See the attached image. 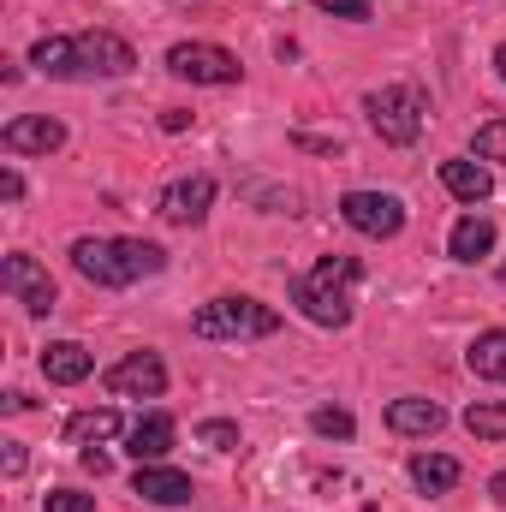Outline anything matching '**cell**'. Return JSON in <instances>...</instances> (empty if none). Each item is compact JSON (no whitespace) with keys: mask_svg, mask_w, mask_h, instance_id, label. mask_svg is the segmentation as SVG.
<instances>
[{"mask_svg":"<svg viewBox=\"0 0 506 512\" xmlns=\"http://www.w3.org/2000/svg\"><path fill=\"white\" fill-rule=\"evenodd\" d=\"M441 423H447V411H441L435 399H393V405H387V429H393V435H423V441H429Z\"/></svg>","mask_w":506,"mask_h":512,"instance_id":"obj_14","label":"cell"},{"mask_svg":"<svg viewBox=\"0 0 506 512\" xmlns=\"http://www.w3.org/2000/svg\"><path fill=\"white\" fill-rule=\"evenodd\" d=\"M340 221L364 239H399L405 233V203L393 191H346L340 197Z\"/></svg>","mask_w":506,"mask_h":512,"instance_id":"obj_7","label":"cell"},{"mask_svg":"<svg viewBox=\"0 0 506 512\" xmlns=\"http://www.w3.org/2000/svg\"><path fill=\"white\" fill-rule=\"evenodd\" d=\"M173 435H179V423L167 417V411H149V417H137L126 435V453L137 465H155V459H167L173 453Z\"/></svg>","mask_w":506,"mask_h":512,"instance_id":"obj_13","label":"cell"},{"mask_svg":"<svg viewBox=\"0 0 506 512\" xmlns=\"http://www.w3.org/2000/svg\"><path fill=\"white\" fill-rule=\"evenodd\" d=\"M0 292L18 298L30 316H48V310H54V280H48V268H42L36 256H24V251H12L6 262H0Z\"/></svg>","mask_w":506,"mask_h":512,"instance_id":"obj_8","label":"cell"},{"mask_svg":"<svg viewBox=\"0 0 506 512\" xmlns=\"http://www.w3.org/2000/svg\"><path fill=\"white\" fill-rule=\"evenodd\" d=\"M0 143H6V155H54L66 143V126L48 114H18V120H6Z\"/></svg>","mask_w":506,"mask_h":512,"instance_id":"obj_11","label":"cell"},{"mask_svg":"<svg viewBox=\"0 0 506 512\" xmlns=\"http://www.w3.org/2000/svg\"><path fill=\"white\" fill-rule=\"evenodd\" d=\"M131 495H143V501H155V507H185V501L197 495V483H191L185 471H173V465H137Z\"/></svg>","mask_w":506,"mask_h":512,"instance_id":"obj_12","label":"cell"},{"mask_svg":"<svg viewBox=\"0 0 506 512\" xmlns=\"http://www.w3.org/2000/svg\"><path fill=\"white\" fill-rule=\"evenodd\" d=\"M120 429H126V423H120L114 405H96V411H72V417H66V441H72V447H90V441L102 447V441H114Z\"/></svg>","mask_w":506,"mask_h":512,"instance_id":"obj_17","label":"cell"},{"mask_svg":"<svg viewBox=\"0 0 506 512\" xmlns=\"http://www.w3.org/2000/svg\"><path fill=\"white\" fill-rule=\"evenodd\" d=\"M191 126V114H185V108H167V114H161V131H185Z\"/></svg>","mask_w":506,"mask_h":512,"instance_id":"obj_28","label":"cell"},{"mask_svg":"<svg viewBox=\"0 0 506 512\" xmlns=\"http://www.w3.org/2000/svg\"><path fill=\"white\" fill-rule=\"evenodd\" d=\"M24 471V447L18 441H6V477H18Z\"/></svg>","mask_w":506,"mask_h":512,"instance_id":"obj_29","label":"cell"},{"mask_svg":"<svg viewBox=\"0 0 506 512\" xmlns=\"http://www.w3.org/2000/svg\"><path fill=\"white\" fill-rule=\"evenodd\" d=\"M197 441H203V447H215V453H239V423L209 417V423H197Z\"/></svg>","mask_w":506,"mask_h":512,"instance_id":"obj_23","label":"cell"},{"mask_svg":"<svg viewBox=\"0 0 506 512\" xmlns=\"http://www.w3.org/2000/svg\"><path fill=\"white\" fill-rule=\"evenodd\" d=\"M310 429H316L322 441H352V435H358V423H352L346 405H322V411H310Z\"/></svg>","mask_w":506,"mask_h":512,"instance_id":"obj_22","label":"cell"},{"mask_svg":"<svg viewBox=\"0 0 506 512\" xmlns=\"http://www.w3.org/2000/svg\"><path fill=\"white\" fill-rule=\"evenodd\" d=\"M441 185L459 197V203H489V191H495V179H489V167L483 161H441Z\"/></svg>","mask_w":506,"mask_h":512,"instance_id":"obj_16","label":"cell"},{"mask_svg":"<svg viewBox=\"0 0 506 512\" xmlns=\"http://www.w3.org/2000/svg\"><path fill=\"white\" fill-rule=\"evenodd\" d=\"M316 6L334 18H370V0H316Z\"/></svg>","mask_w":506,"mask_h":512,"instance_id":"obj_26","label":"cell"},{"mask_svg":"<svg viewBox=\"0 0 506 512\" xmlns=\"http://www.w3.org/2000/svg\"><path fill=\"white\" fill-rule=\"evenodd\" d=\"M364 280V262L346 251L322 256L310 274H298L292 280V304L316 322V328H346L352 322V286Z\"/></svg>","mask_w":506,"mask_h":512,"instance_id":"obj_3","label":"cell"},{"mask_svg":"<svg viewBox=\"0 0 506 512\" xmlns=\"http://www.w3.org/2000/svg\"><path fill=\"white\" fill-rule=\"evenodd\" d=\"M191 334L197 340H268V334H280V316L268 310V304H256V298H209L197 316H191Z\"/></svg>","mask_w":506,"mask_h":512,"instance_id":"obj_4","label":"cell"},{"mask_svg":"<svg viewBox=\"0 0 506 512\" xmlns=\"http://www.w3.org/2000/svg\"><path fill=\"white\" fill-rule=\"evenodd\" d=\"M489 495H495V501L506 507V471H495V483H489Z\"/></svg>","mask_w":506,"mask_h":512,"instance_id":"obj_31","label":"cell"},{"mask_svg":"<svg viewBox=\"0 0 506 512\" xmlns=\"http://www.w3.org/2000/svg\"><path fill=\"white\" fill-rule=\"evenodd\" d=\"M167 72L185 78V84H215V90H227V84L245 78L239 54L221 48V42H179V48H167Z\"/></svg>","mask_w":506,"mask_h":512,"instance_id":"obj_6","label":"cell"},{"mask_svg":"<svg viewBox=\"0 0 506 512\" xmlns=\"http://www.w3.org/2000/svg\"><path fill=\"white\" fill-rule=\"evenodd\" d=\"M411 483H417L423 495H447V489L459 483V459H447V453H417V459H411Z\"/></svg>","mask_w":506,"mask_h":512,"instance_id":"obj_20","label":"cell"},{"mask_svg":"<svg viewBox=\"0 0 506 512\" xmlns=\"http://www.w3.org/2000/svg\"><path fill=\"white\" fill-rule=\"evenodd\" d=\"M102 387H108L114 399H161V393H167V364H161L155 352H131V358H120V364L102 376Z\"/></svg>","mask_w":506,"mask_h":512,"instance_id":"obj_10","label":"cell"},{"mask_svg":"<svg viewBox=\"0 0 506 512\" xmlns=\"http://www.w3.org/2000/svg\"><path fill=\"white\" fill-rule=\"evenodd\" d=\"M501 280H506V268H501Z\"/></svg>","mask_w":506,"mask_h":512,"instance_id":"obj_33","label":"cell"},{"mask_svg":"<svg viewBox=\"0 0 506 512\" xmlns=\"http://www.w3.org/2000/svg\"><path fill=\"white\" fill-rule=\"evenodd\" d=\"M90 370H96V358H90L78 340H54V346H42V376H48V382L72 387V382H84Z\"/></svg>","mask_w":506,"mask_h":512,"instance_id":"obj_15","label":"cell"},{"mask_svg":"<svg viewBox=\"0 0 506 512\" xmlns=\"http://www.w3.org/2000/svg\"><path fill=\"white\" fill-rule=\"evenodd\" d=\"M42 507L48 512H96V495H84V489H54V495H42Z\"/></svg>","mask_w":506,"mask_h":512,"instance_id":"obj_25","label":"cell"},{"mask_svg":"<svg viewBox=\"0 0 506 512\" xmlns=\"http://www.w3.org/2000/svg\"><path fill=\"white\" fill-rule=\"evenodd\" d=\"M364 114H370V126H376L381 143L411 149V143L423 137L429 102H423V90H417V84H381V90H370V96H364Z\"/></svg>","mask_w":506,"mask_h":512,"instance_id":"obj_5","label":"cell"},{"mask_svg":"<svg viewBox=\"0 0 506 512\" xmlns=\"http://www.w3.org/2000/svg\"><path fill=\"white\" fill-rule=\"evenodd\" d=\"M84 471H96V477H108V453H96V447H84Z\"/></svg>","mask_w":506,"mask_h":512,"instance_id":"obj_30","label":"cell"},{"mask_svg":"<svg viewBox=\"0 0 506 512\" xmlns=\"http://www.w3.org/2000/svg\"><path fill=\"white\" fill-rule=\"evenodd\" d=\"M209 203H215V179H209V173H185V179L161 185L155 215H161L167 227H197V221L209 215Z\"/></svg>","mask_w":506,"mask_h":512,"instance_id":"obj_9","label":"cell"},{"mask_svg":"<svg viewBox=\"0 0 506 512\" xmlns=\"http://www.w3.org/2000/svg\"><path fill=\"white\" fill-rule=\"evenodd\" d=\"M30 66L48 78H66V84H96V78H126L137 54L114 30H72V36H42L30 48Z\"/></svg>","mask_w":506,"mask_h":512,"instance_id":"obj_1","label":"cell"},{"mask_svg":"<svg viewBox=\"0 0 506 512\" xmlns=\"http://www.w3.org/2000/svg\"><path fill=\"white\" fill-rule=\"evenodd\" d=\"M465 364H471V376H483V382H501V387H506V328L477 334V340H471V352H465Z\"/></svg>","mask_w":506,"mask_h":512,"instance_id":"obj_19","label":"cell"},{"mask_svg":"<svg viewBox=\"0 0 506 512\" xmlns=\"http://www.w3.org/2000/svg\"><path fill=\"white\" fill-rule=\"evenodd\" d=\"M495 78H506V42L495 48Z\"/></svg>","mask_w":506,"mask_h":512,"instance_id":"obj_32","label":"cell"},{"mask_svg":"<svg viewBox=\"0 0 506 512\" xmlns=\"http://www.w3.org/2000/svg\"><path fill=\"white\" fill-rule=\"evenodd\" d=\"M495 251V221L489 215H465L453 233H447V256L453 262H477V256Z\"/></svg>","mask_w":506,"mask_h":512,"instance_id":"obj_18","label":"cell"},{"mask_svg":"<svg viewBox=\"0 0 506 512\" xmlns=\"http://www.w3.org/2000/svg\"><path fill=\"white\" fill-rule=\"evenodd\" d=\"M0 197H6V203H18V197H24V179H18V173H12V167H6V173H0Z\"/></svg>","mask_w":506,"mask_h":512,"instance_id":"obj_27","label":"cell"},{"mask_svg":"<svg viewBox=\"0 0 506 512\" xmlns=\"http://www.w3.org/2000/svg\"><path fill=\"white\" fill-rule=\"evenodd\" d=\"M72 268H78L90 286L120 292V286H137V280L161 274V268H167V251L149 245V239H78V245H72Z\"/></svg>","mask_w":506,"mask_h":512,"instance_id":"obj_2","label":"cell"},{"mask_svg":"<svg viewBox=\"0 0 506 512\" xmlns=\"http://www.w3.org/2000/svg\"><path fill=\"white\" fill-rule=\"evenodd\" d=\"M477 155H483V161H501V167H506V120H489V126L477 131Z\"/></svg>","mask_w":506,"mask_h":512,"instance_id":"obj_24","label":"cell"},{"mask_svg":"<svg viewBox=\"0 0 506 512\" xmlns=\"http://www.w3.org/2000/svg\"><path fill=\"white\" fill-rule=\"evenodd\" d=\"M465 429H471L477 441H506V399H477V405L465 411Z\"/></svg>","mask_w":506,"mask_h":512,"instance_id":"obj_21","label":"cell"}]
</instances>
